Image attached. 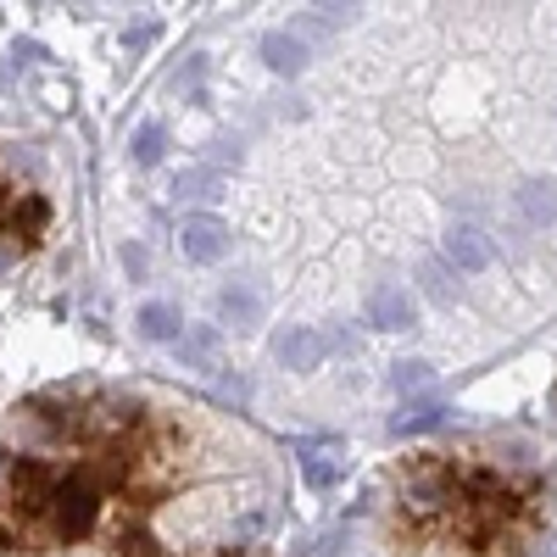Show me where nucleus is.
Returning <instances> with one entry per match:
<instances>
[{
	"instance_id": "nucleus-2",
	"label": "nucleus",
	"mask_w": 557,
	"mask_h": 557,
	"mask_svg": "<svg viewBox=\"0 0 557 557\" xmlns=\"http://www.w3.org/2000/svg\"><path fill=\"white\" fill-rule=\"evenodd\" d=\"M228 246H235V235H228V223L212 218V212H190L178 223V251L190 262H223Z\"/></svg>"
},
{
	"instance_id": "nucleus-12",
	"label": "nucleus",
	"mask_w": 557,
	"mask_h": 557,
	"mask_svg": "<svg viewBox=\"0 0 557 557\" xmlns=\"http://www.w3.org/2000/svg\"><path fill=\"white\" fill-rule=\"evenodd\" d=\"M218 351H223L218 330H190V341H184V357H190L196 368H218Z\"/></svg>"
},
{
	"instance_id": "nucleus-11",
	"label": "nucleus",
	"mask_w": 557,
	"mask_h": 557,
	"mask_svg": "<svg viewBox=\"0 0 557 557\" xmlns=\"http://www.w3.org/2000/svg\"><path fill=\"white\" fill-rule=\"evenodd\" d=\"M519 201H524L530 223H557V190H552V184H530Z\"/></svg>"
},
{
	"instance_id": "nucleus-6",
	"label": "nucleus",
	"mask_w": 557,
	"mask_h": 557,
	"mask_svg": "<svg viewBox=\"0 0 557 557\" xmlns=\"http://www.w3.org/2000/svg\"><path fill=\"white\" fill-rule=\"evenodd\" d=\"M307 57H312V51H307V39H301V34H290V28L262 39V62H268L273 73H285V78H296V73L307 67Z\"/></svg>"
},
{
	"instance_id": "nucleus-14",
	"label": "nucleus",
	"mask_w": 557,
	"mask_h": 557,
	"mask_svg": "<svg viewBox=\"0 0 557 557\" xmlns=\"http://www.w3.org/2000/svg\"><path fill=\"white\" fill-rule=\"evenodd\" d=\"M341 480V469H335V462H323V457H307V485L312 491H330Z\"/></svg>"
},
{
	"instance_id": "nucleus-10",
	"label": "nucleus",
	"mask_w": 557,
	"mask_h": 557,
	"mask_svg": "<svg viewBox=\"0 0 557 557\" xmlns=\"http://www.w3.org/2000/svg\"><path fill=\"white\" fill-rule=\"evenodd\" d=\"M162 151H168L162 123H139V128H134V162H139V168H151V162H162Z\"/></svg>"
},
{
	"instance_id": "nucleus-4",
	"label": "nucleus",
	"mask_w": 557,
	"mask_h": 557,
	"mask_svg": "<svg viewBox=\"0 0 557 557\" xmlns=\"http://www.w3.org/2000/svg\"><path fill=\"white\" fill-rule=\"evenodd\" d=\"M273 357H278V368H318L323 362V335L307 330V323H290V330L273 335Z\"/></svg>"
},
{
	"instance_id": "nucleus-5",
	"label": "nucleus",
	"mask_w": 557,
	"mask_h": 557,
	"mask_svg": "<svg viewBox=\"0 0 557 557\" xmlns=\"http://www.w3.org/2000/svg\"><path fill=\"white\" fill-rule=\"evenodd\" d=\"M368 323H374V330H407L412 323V296L401 290V285H374L368 290Z\"/></svg>"
},
{
	"instance_id": "nucleus-7",
	"label": "nucleus",
	"mask_w": 557,
	"mask_h": 557,
	"mask_svg": "<svg viewBox=\"0 0 557 557\" xmlns=\"http://www.w3.org/2000/svg\"><path fill=\"white\" fill-rule=\"evenodd\" d=\"M218 318L223 323H257L262 318V296L246 285V278H235V285L218 290Z\"/></svg>"
},
{
	"instance_id": "nucleus-13",
	"label": "nucleus",
	"mask_w": 557,
	"mask_h": 557,
	"mask_svg": "<svg viewBox=\"0 0 557 557\" xmlns=\"http://www.w3.org/2000/svg\"><path fill=\"white\" fill-rule=\"evenodd\" d=\"M396 385L401 391H424L430 385V362H396Z\"/></svg>"
},
{
	"instance_id": "nucleus-3",
	"label": "nucleus",
	"mask_w": 557,
	"mask_h": 557,
	"mask_svg": "<svg viewBox=\"0 0 557 557\" xmlns=\"http://www.w3.org/2000/svg\"><path fill=\"white\" fill-rule=\"evenodd\" d=\"M446 257L457 262V273H485V268L496 262V246L485 240V228L451 223V228H446Z\"/></svg>"
},
{
	"instance_id": "nucleus-8",
	"label": "nucleus",
	"mask_w": 557,
	"mask_h": 557,
	"mask_svg": "<svg viewBox=\"0 0 557 557\" xmlns=\"http://www.w3.org/2000/svg\"><path fill=\"white\" fill-rule=\"evenodd\" d=\"M139 335H146V341H178V307H168V301H146V307H139Z\"/></svg>"
},
{
	"instance_id": "nucleus-1",
	"label": "nucleus",
	"mask_w": 557,
	"mask_h": 557,
	"mask_svg": "<svg viewBox=\"0 0 557 557\" xmlns=\"http://www.w3.org/2000/svg\"><path fill=\"white\" fill-rule=\"evenodd\" d=\"M45 201L34 196V190H23V184H7L0 178V251H23V246H34L39 235H45Z\"/></svg>"
},
{
	"instance_id": "nucleus-9",
	"label": "nucleus",
	"mask_w": 557,
	"mask_h": 557,
	"mask_svg": "<svg viewBox=\"0 0 557 557\" xmlns=\"http://www.w3.org/2000/svg\"><path fill=\"white\" fill-rule=\"evenodd\" d=\"M446 401H412V407H401L396 412V435H424V430H441L446 424Z\"/></svg>"
}]
</instances>
